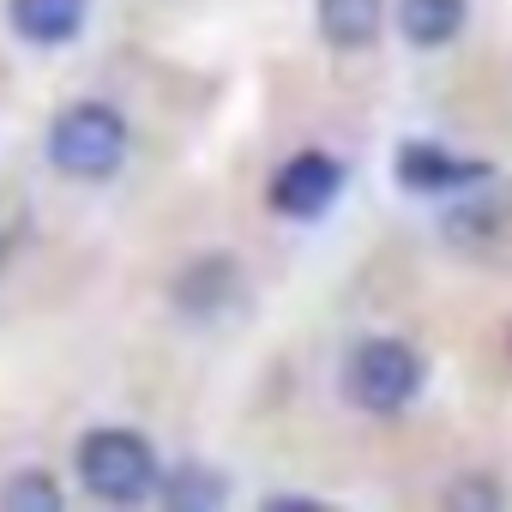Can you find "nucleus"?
<instances>
[{
	"label": "nucleus",
	"mask_w": 512,
	"mask_h": 512,
	"mask_svg": "<svg viewBox=\"0 0 512 512\" xmlns=\"http://www.w3.org/2000/svg\"><path fill=\"white\" fill-rule=\"evenodd\" d=\"M49 163L67 181H109L127 163V121L109 103H73L49 127Z\"/></svg>",
	"instance_id": "nucleus-1"
},
{
	"label": "nucleus",
	"mask_w": 512,
	"mask_h": 512,
	"mask_svg": "<svg viewBox=\"0 0 512 512\" xmlns=\"http://www.w3.org/2000/svg\"><path fill=\"white\" fill-rule=\"evenodd\" d=\"M79 482L109 506H133L157 488V452L133 428H91L79 440Z\"/></svg>",
	"instance_id": "nucleus-2"
},
{
	"label": "nucleus",
	"mask_w": 512,
	"mask_h": 512,
	"mask_svg": "<svg viewBox=\"0 0 512 512\" xmlns=\"http://www.w3.org/2000/svg\"><path fill=\"white\" fill-rule=\"evenodd\" d=\"M344 386L368 416H398L422 392V356L398 338H368V344H356V356L344 368Z\"/></svg>",
	"instance_id": "nucleus-3"
},
{
	"label": "nucleus",
	"mask_w": 512,
	"mask_h": 512,
	"mask_svg": "<svg viewBox=\"0 0 512 512\" xmlns=\"http://www.w3.org/2000/svg\"><path fill=\"white\" fill-rule=\"evenodd\" d=\"M344 193V163L338 157H326V151H302V157H290V163H278V175H272V211H284V217H320L332 199Z\"/></svg>",
	"instance_id": "nucleus-4"
},
{
	"label": "nucleus",
	"mask_w": 512,
	"mask_h": 512,
	"mask_svg": "<svg viewBox=\"0 0 512 512\" xmlns=\"http://www.w3.org/2000/svg\"><path fill=\"white\" fill-rule=\"evenodd\" d=\"M91 19V0H13L7 7V25L19 43L31 49H67Z\"/></svg>",
	"instance_id": "nucleus-5"
},
{
	"label": "nucleus",
	"mask_w": 512,
	"mask_h": 512,
	"mask_svg": "<svg viewBox=\"0 0 512 512\" xmlns=\"http://www.w3.org/2000/svg\"><path fill=\"white\" fill-rule=\"evenodd\" d=\"M488 175V163H470V157H452L440 145H404L398 151V181L410 193H452V187H476Z\"/></svg>",
	"instance_id": "nucleus-6"
},
{
	"label": "nucleus",
	"mask_w": 512,
	"mask_h": 512,
	"mask_svg": "<svg viewBox=\"0 0 512 512\" xmlns=\"http://www.w3.org/2000/svg\"><path fill=\"white\" fill-rule=\"evenodd\" d=\"M398 31L410 49H446L464 31V0H398Z\"/></svg>",
	"instance_id": "nucleus-7"
},
{
	"label": "nucleus",
	"mask_w": 512,
	"mask_h": 512,
	"mask_svg": "<svg viewBox=\"0 0 512 512\" xmlns=\"http://www.w3.org/2000/svg\"><path fill=\"white\" fill-rule=\"evenodd\" d=\"M386 25V0H320V37L332 49H368Z\"/></svg>",
	"instance_id": "nucleus-8"
},
{
	"label": "nucleus",
	"mask_w": 512,
	"mask_h": 512,
	"mask_svg": "<svg viewBox=\"0 0 512 512\" xmlns=\"http://www.w3.org/2000/svg\"><path fill=\"white\" fill-rule=\"evenodd\" d=\"M229 296H235V260H199V266H187V278L175 290V302L199 320H217Z\"/></svg>",
	"instance_id": "nucleus-9"
},
{
	"label": "nucleus",
	"mask_w": 512,
	"mask_h": 512,
	"mask_svg": "<svg viewBox=\"0 0 512 512\" xmlns=\"http://www.w3.org/2000/svg\"><path fill=\"white\" fill-rule=\"evenodd\" d=\"M0 506L7 512H61V488L43 470H19L7 488H0Z\"/></svg>",
	"instance_id": "nucleus-10"
},
{
	"label": "nucleus",
	"mask_w": 512,
	"mask_h": 512,
	"mask_svg": "<svg viewBox=\"0 0 512 512\" xmlns=\"http://www.w3.org/2000/svg\"><path fill=\"white\" fill-rule=\"evenodd\" d=\"M163 500H169L175 512H187V506H223V482L205 476V470H181V476L163 488Z\"/></svg>",
	"instance_id": "nucleus-11"
}]
</instances>
